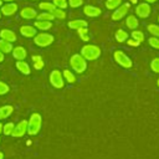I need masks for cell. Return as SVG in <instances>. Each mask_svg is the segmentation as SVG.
<instances>
[{
  "label": "cell",
  "mask_w": 159,
  "mask_h": 159,
  "mask_svg": "<svg viewBox=\"0 0 159 159\" xmlns=\"http://www.w3.org/2000/svg\"><path fill=\"white\" fill-rule=\"evenodd\" d=\"M42 125V117L39 113H32L30 116V119L27 120V134L29 135H36Z\"/></svg>",
  "instance_id": "1"
},
{
  "label": "cell",
  "mask_w": 159,
  "mask_h": 159,
  "mask_svg": "<svg viewBox=\"0 0 159 159\" xmlns=\"http://www.w3.org/2000/svg\"><path fill=\"white\" fill-rule=\"evenodd\" d=\"M81 55L86 61H94L101 56V48L96 45H84L81 50Z\"/></svg>",
  "instance_id": "2"
},
{
  "label": "cell",
  "mask_w": 159,
  "mask_h": 159,
  "mask_svg": "<svg viewBox=\"0 0 159 159\" xmlns=\"http://www.w3.org/2000/svg\"><path fill=\"white\" fill-rule=\"evenodd\" d=\"M70 65H71V68L75 70L77 73H83L87 68V61L83 58L81 53L72 55V57L70 58Z\"/></svg>",
  "instance_id": "3"
},
{
  "label": "cell",
  "mask_w": 159,
  "mask_h": 159,
  "mask_svg": "<svg viewBox=\"0 0 159 159\" xmlns=\"http://www.w3.org/2000/svg\"><path fill=\"white\" fill-rule=\"evenodd\" d=\"M53 36L47 34V32H40V34H36L34 36V42L35 45L40 46V47H47L50 46L52 42H53Z\"/></svg>",
  "instance_id": "4"
},
{
  "label": "cell",
  "mask_w": 159,
  "mask_h": 159,
  "mask_svg": "<svg viewBox=\"0 0 159 159\" xmlns=\"http://www.w3.org/2000/svg\"><path fill=\"white\" fill-rule=\"evenodd\" d=\"M113 58H114V61H116L119 66H122V67H124V68H130V67L133 66L132 60H130L123 51H120V50L114 51V53H113Z\"/></svg>",
  "instance_id": "5"
},
{
  "label": "cell",
  "mask_w": 159,
  "mask_h": 159,
  "mask_svg": "<svg viewBox=\"0 0 159 159\" xmlns=\"http://www.w3.org/2000/svg\"><path fill=\"white\" fill-rule=\"evenodd\" d=\"M50 83L55 88H62L65 86V80H63L62 72H60L58 70H52V72L50 73Z\"/></svg>",
  "instance_id": "6"
},
{
  "label": "cell",
  "mask_w": 159,
  "mask_h": 159,
  "mask_svg": "<svg viewBox=\"0 0 159 159\" xmlns=\"http://www.w3.org/2000/svg\"><path fill=\"white\" fill-rule=\"evenodd\" d=\"M128 10H129V4L128 2H125L123 5H119L117 9H114V11L112 14V20L113 21H118V20L123 19L128 14Z\"/></svg>",
  "instance_id": "7"
},
{
  "label": "cell",
  "mask_w": 159,
  "mask_h": 159,
  "mask_svg": "<svg viewBox=\"0 0 159 159\" xmlns=\"http://www.w3.org/2000/svg\"><path fill=\"white\" fill-rule=\"evenodd\" d=\"M150 11H152V9L148 2H140L135 7V16H138L140 19H145L150 15Z\"/></svg>",
  "instance_id": "8"
},
{
  "label": "cell",
  "mask_w": 159,
  "mask_h": 159,
  "mask_svg": "<svg viewBox=\"0 0 159 159\" xmlns=\"http://www.w3.org/2000/svg\"><path fill=\"white\" fill-rule=\"evenodd\" d=\"M26 132H27V120H21V122H19L15 127H14V130H12V137H15V138H20V137H24L25 134H26Z\"/></svg>",
  "instance_id": "9"
},
{
  "label": "cell",
  "mask_w": 159,
  "mask_h": 159,
  "mask_svg": "<svg viewBox=\"0 0 159 159\" xmlns=\"http://www.w3.org/2000/svg\"><path fill=\"white\" fill-rule=\"evenodd\" d=\"M16 11H17V4L15 2H6L5 5L1 6V10H0L1 15H5V16H11Z\"/></svg>",
  "instance_id": "10"
},
{
  "label": "cell",
  "mask_w": 159,
  "mask_h": 159,
  "mask_svg": "<svg viewBox=\"0 0 159 159\" xmlns=\"http://www.w3.org/2000/svg\"><path fill=\"white\" fill-rule=\"evenodd\" d=\"M20 16L25 20H32V19H36L37 11L31 6H26L22 10H20Z\"/></svg>",
  "instance_id": "11"
},
{
  "label": "cell",
  "mask_w": 159,
  "mask_h": 159,
  "mask_svg": "<svg viewBox=\"0 0 159 159\" xmlns=\"http://www.w3.org/2000/svg\"><path fill=\"white\" fill-rule=\"evenodd\" d=\"M83 14L88 17H97L102 14V10L97 6H92V5H86L83 7Z\"/></svg>",
  "instance_id": "12"
},
{
  "label": "cell",
  "mask_w": 159,
  "mask_h": 159,
  "mask_svg": "<svg viewBox=\"0 0 159 159\" xmlns=\"http://www.w3.org/2000/svg\"><path fill=\"white\" fill-rule=\"evenodd\" d=\"M0 39L12 43V42H15V41H16V34H15L12 30L2 29V30H0Z\"/></svg>",
  "instance_id": "13"
},
{
  "label": "cell",
  "mask_w": 159,
  "mask_h": 159,
  "mask_svg": "<svg viewBox=\"0 0 159 159\" xmlns=\"http://www.w3.org/2000/svg\"><path fill=\"white\" fill-rule=\"evenodd\" d=\"M20 34L25 37H34L36 34H37V30L35 26H31V25H22L20 27Z\"/></svg>",
  "instance_id": "14"
},
{
  "label": "cell",
  "mask_w": 159,
  "mask_h": 159,
  "mask_svg": "<svg viewBox=\"0 0 159 159\" xmlns=\"http://www.w3.org/2000/svg\"><path fill=\"white\" fill-rule=\"evenodd\" d=\"M11 52H12L14 58H16L17 61H22V60H25L26 56H27V52H26V50H25L22 46H16V47H14Z\"/></svg>",
  "instance_id": "15"
},
{
  "label": "cell",
  "mask_w": 159,
  "mask_h": 159,
  "mask_svg": "<svg viewBox=\"0 0 159 159\" xmlns=\"http://www.w3.org/2000/svg\"><path fill=\"white\" fill-rule=\"evenodd\" d=\"M68 27L70 29H73V30H78V29H82V27H87L88 24L86 20H81V19H76V20H71L68 21Z\"/></svg>",
  "instance_id": "16"
},
{
  "label": "cell",
  "mask_w": 159,
  "mask_h": 159,
  "mask_svg": "<svg viewBox=\"0 0 159 159\" xmlns=\"http://www.w3.org/2000/svg\"><path fill=\"white\" fill-rule=\"evenodd\" d=\"M138 25H139V21H138V19H137L135 15H129V16H127V19H125V26H127L129 30H135V29L138 27Z\"/></svg>",
  "instance_id": "17"
},
{
  "label": "cell",
  "mask_w": 159,
  "mask_h": 159,
  "mask_svg": "<svg viewBox=\"0 0 159 159\" xmlns=\"http://www.w3.org/2000/svg\"><path fill=\"white\" fill-rule=\"evenodd\" d=\"M34 26L36 27V30H50L52 27V22L46 20H36Z\"/></svg>",
  "instance_id": "18"
},
{
  "label": "cell",
  "mask_w": 159,
  "mask_h": 159,
  "mask_svg": "<svg viewBox=\"0 0 159 159\" xmlns=\"http://www.w3.org/2000/svg\"><path fill=\"white\" fill-rule=\"evenodd\" d=\"M16 68H17L22 75H30V72H31L29 63L25 62V61H17V62H16Z\"/></svg>",
  "instance_id": "19"
},
{
  "label": "cell",
  "mask_w": 159,
  "mask_h": 159,
  "mask_svg": "<svg viewBox=\"0 0 159 159\" xmlns=\"http://www.w3.org/2000/svg\"><path fill=\"white\" fill-rule=\"evenodd\" d=\"M12 112H14V107L12 106H2V107H0V120L1 119H6Z\"/></svg>",
  "instance_id": "20"
},
{
  "label": "cell",
  "mask_w": 159,
  "mask_h": 159,
  "mask_svg": "<svg viewBox=\"0 0 159 159\" xmlns=\"http://www.w3.org/2000/svg\"><path fill=\"white\" fill-rule=\"evenodd\" d=\"M12 43L11 42H7L5 40H0V51L2 53H10L12 51Z\"/></svg>",
  "instance_id": "21"
},
{
  "label": "cell",
  "mask_w": 159,
  "mask_h": 159,
  "mask_svg": "<svg viewBox=\"0 0 159 159\" xmlns=\"http://www.w3.org/2000/svg\"><path fill=\"white\" fill-rule=\"evenodd\" d=\"M116 40H117L119 43L125 42V41L128 40V34H127V31H124V30H122V29L117 30V32H116Z\"/></svg>",
  "instance_id": "22"
},
{
  "label": "cell",
  "mask_w": 159,
  "mask_h": 159,
  "mask_svg": "<svg viewBox=\"0 0 159 159\" xmlns=\"http://www.w3.org/2000/svg\"><path fill=\"white\" fill-rule=\"evenodd\" d=\"M32 63H34V67H35V70H41L42 67H43V61H42V57L41 56H37V55H34L32 57Z\"/></svg>",
  "instance_id": "23"
},
{
  "label": "cell",
  "mask_w": 159,
  "mask_h": 159,
  "mask_svg": "<svg viewBox=\"0 0 159 159\" xmlns=\"http://www.w3.org/2000/svg\"><path fill=\"white\" fill-rule=\"evenodd\" d=\"M62 76H63V80H66L70 84H72V83H75V82H76V77H75V75H73L70 70H63Z\"/></svg>",
  "instance_id": "24"
},
{
  "label": "cell",
  "mask_w": 159,
  "mask_h": 159,
  "mask_svg": "<svg viewBox=\"0 0 159 159\" xmlns=\"http://www.w3.org/2000/svg\"><path fill=\"white\" fill-rule=\"evenodd\" d=\"M39 7L43 11H48V12H52V10H55V5L52 2H48V1H43V2H40L39 4Z\"/></svg>",
  "instance_id": "25"
},
{
  "label": "cell",
  "mask_w": 159,
  "mask_h": 159,
  "mask_svg": "<svg viewBox=\"0 0 159 159\" xmlns=\"http://www.w3.org/2000/svg\"><path fill=\"white\" fill-rule=\"evenodd\" d=\"M36 19H37V20H46V21H51V20H53L55 17H53V15H52L51 12H48V11H42V12L37 14Z\"/></svg>",
  "instance_id": "26"
},
{
  "label": "cell",
  "mask_w": 159,
  "mask_h": 159,
  "mask_svg": "<svg viewBox=\"0 0 159 159\" xmlns=\"http://www.w3.org/2000/svg\"><path fill=\"white\" fill-rule=\"evenodd\" d=\"M51 14L53 15V17H55V19L63 20V19L66 17V12H65V10L58 9V7H55V10H52V12H51Z\"/></svg>",
  "instance_id": "27"
},
{
  "label": "cell",
  "mask_w": 159,
  "mask_h": 159,
  "mask_svg": "<svg viewBox=\"0 0 159 159\" xmlns=\"http://www.w3.org/2000/svg\"><path fill=\"white\" fill-rule=\"evenodd\" d=\"M120 2H122V0H107L106 1V7L108 10H114L120 5Z\"/></svg>",
  "instance_id": "28"
},
{
  "label": "cell",
  "mask_w": 159,
  "mask_h": 159,
  "mask_svg": "<svg viewBox=\"0 0 159 159\" xmlns=\"http://www.w3.org/2000/svg\"><path fill=\"white\" fill-rule=\"evenodd\" d=\"M130 36H132V39L139 41L140 43L144 41V34H143L142 31H139V30H133L132 34H130Z\"/></svg>",
  "instance_id": "29"
},
{
  "label": "cell",
  "mask_w": 159,
  "mask_h": 159,
  "mask_svg": "<svg viewBox=\"0 0 159 159\" xmlns=\"http://www.w3.org/2000/svg\"><path fill=\"white\" fill-rule=\"evenodd\" d=\"M14 127H15V124L11 123V122L4 124V125H2V133H4L5 135H11V134H12V130H14Z\"/></svg>",
  "instance_id": "30"
},
{
  "label": "cell",
  "mask_w": 159,
  "mask_h": 159,
  "mask_svg": "<svg viewBox=\"0 0 159 159\" xmlns=\"http://www.w3.org/2000/svg\"><path fill=\"white\" fill-rule=\"evenodd\" d=\"M147 30H148V32H149V34H152L153 36H155V37H159V26H158V25L150 24V25H148Z\"/></svg>",
  "instance_id": "31"
},
{
  "label": "cell",
  "mask_w": 159,
  "mask_h": 159,
  "mask_svg": "<svg viewBox=\"0 0 159 159\" xmlns=\"http://www.w3.org/2000/svg\"><path fill=\"white\" fill-rule=\"evenodd\" d=\"M77 32H78L80 37H81L83 41H88V40H89V36H88V30H87V27H82V29H78V30H77Z\"/></svg>",
  "instance_id": "32"
},
{
  "label": "cell",
  "mask_w": 159,
  "mask_h": 159,
  "mask_svg": "<svg viewBox=\"0 0 159 159\" xmlns=\"http://www.w3.org/2000/svg\"><path fill=\"white\" fill-rule=\"evenodd\" d=\"M52 4H53L56 7H58V9H62V10H65V9L68 6V2H67V0H53V1H52Z\"/></svg>",
  "instance_id": "33"
},
{
  "label": "cell",
  "mask_w": 159,
  "mask_h": 159,
  "mask_svg": "<svg viewBox=\"0 0 159 159\" xmlns=\"http://www.w3.org/2000/svg\"><path fill=\"white\" fill-rule=\"evenodd\" d=\"M150 68H152L153 72L159 73V57H155V58L152 60V62H150Z\"/></svg>",
  "instance_id": "34"
},
{
  "label": "cell",
  "mask_w": 159,
  "mask_h": 159,
  "mask_svg": "<svg viewBox=\"0 0 159 159\" xmlns=\"http://www.w3.org/2000/svg\"><path fill=\"white\" fill-rule=\"evenodd\" d=\"M149 45L153 47V48H157V50H159V37H155V36H153V37H149Z\"/></svg>",
  "instance_id": "35"
},
{
  "label": "cell",
  "mask_w": 159,
  "mask_h": 159,
  "mask_svg": "<svg viewBox=\"0 0 159 159\" xmlns=\"http://www.w3.org/2000/svg\"><path fill=\"white\" fill-rule=\"evenodd\" d=\"M67 2L70 5V7L76 9V7H80L83 4V0H67Z\"/></svg>",
  "instance_id": "36"
},
{
  "label": "cell",
  "mask_w": 159,
  "mask_h": 159,
  "mask_svg": "<svg viewBox=\"0 0 159 159\" xmlns=\"http://www.w3.org/2000/svg\"><path fill=\"white\" fill-rule=\"evenodd\" d=\"M9 91H10V87H9V86H7L5 82L0 81V96H2V94H6Z\"/></svg>",
  "instance_id": "37"
},
{
  "label": "cell",
  "mask_w": 159,
  "mask_h": 159,
  "mask_svg": "<svg viewBox=\"0 0 159 159\" xmlns=\"http://www.w3.org/2000/svg\"><path fill=\"white\" fill-rule=\"evenodd\" d=\"M127 43H128L129 46H139V45H140V42H139V41H137V40H134V39L127 40Z\"/></svg>",
  "instance_id": "38"
},
{
  "label": "cell",
  "mask_w": 159,
  "mask_h": 159,
  "mask_svg": "<svg viewBox=\"0 0 159 159\" xmlns=\"http://www.w3.org/2000/svg\"><path fill=\"white\" fill-rule=\"evenodd\" d=\"M4 60H5V58H4V53H2L1 51H0V62H2Z\"/></svg>",
  "instance_id": "39"
},
{
  "label": "cell",
  "mask_w": 159,
  "mask_h": 159,
  "mask_svg": "<svg viewBox=\"0 0 159 159\" xmlns=\"http://www.w3.org/2000/svg\"><path fill=\"white\" fill-rule=\"evenodd\" d=\"M157 0H145V2H148V4H154Z\"/></svg>",
  "instance_id": "40"
},
{
  "label": "cell",
  "mask_w": 159,
  "mask_h": 159,
  "mask_svg": "<svg viewBox=\"0 0 159 159\" xmlns=\"http://www.w3.org/2000/svg\"><path fill=\"white\" fill-rule=\"evenodd\" d=\"M2 125H4V124L0 122V133H2Z\"/></svg>",
  "instance_id": "41"
},
{
  "label": "cell",
  "mask_w": 159,
  "mask_h": 159,
  "mask_svg": "<svg viewBox=\"0 0 159 159\" xmlns=\"http://www.w3.org/2000/svg\"><path fill=\"white\" fill-rule=\"evenodd\" d=\"M0 159H4V153L2 152H0Z\"/></svg>",
  "instance_id": "42"
},
{
  "label": "cell",
  "mask_w": 159,
  "mask_h": 159,
  "mask_svg": "<svg viewBox=\"0 0 159 159\" xmlns=\"http://www.w3.org/2000/svg\"><path fill=\"white\" fill-rule=\"evenodd\" d=\"M130 2L132 4H137V0H130Z\"/></svg>",
  "instance_id": "43"
},
{
  "label": "cell",
  "mask_w": 159,
  "mask_h": 159,
  "mask_svg": "<svg viewBox=\"0 0 159 159\" xmlns=\"http://www.w3.org/2000/svg\"><path fill=\"white\" fill-rule=\"evenodd\" d=\"M1 1H6V2H12V0H1Z\"/></svg>",
  "instance_id": "44"
},
{
  "label": "cell",
  "mask_w": 159,
  "mask_h": 159,
  "mask_svg": "<svg viewBox=\"0 0 159 159\" xmlns=\"http://www.w3.org/2000/svg\"><path fill=\"white\" fill-rule=\"evenodd\" d=\"M1 6H2V1L0 0V7H1Z\"/></svg>",
  "instance_id": "45"
},
{
  "label": "cell",
  "mask_w": 159,
  "mask_h": 159,
  "mask_svg": "<svg viewBox=\"0 0 159 159\" xmlns=\"http://www.w3.org/2000/svg\"><path fill=\"white\" fill-rule=\"evenodd\" d=\"M157 84H158V86H159V80H158V81H157Z\"/></svg>",
  "instance_id": "46"
},
{
  "label": "cell",
  "mask_w": 159,
  "mask_h": 159,
  "mask_svg": "<svg viewBox=\"0 0 159 159\" xmlns=\"http://www.w3.org/2000/svg\"><path fill=\"white\" fill-rule=\"evenodd\" d=\"M0 17H1V12H0Z\"/></svg>",
  "instance_id": "47"
},
{
  "label": "cell",
  "mask_w": 159,
  "mask_h": 159,
  "mask_svg": "<svg viewBox=\"0 0 159 159\" xmlns=\"http://www.w3.org/2000/svg\"><path fill=\"white\" fill-rule=\"evenodd\" d=\"M31 1H36V0H31Z\"/></svg>",
  "instance_id": "48"
},
{
  "label": "cell",
  "mask_w": 159,
  "mask_h": 159,
  "mask_svg": "<svg viewBox=\"0 0 159 159\" xmlns=\"http://www.w3.org/2000/svg\"><path fill=\"white\" fill-rule=\"evenodd\" d=\"M158 20H159V16H158Z\"/></svg>",
  "instance_id": "49"
},
{
  "label": "cell",
  "mask_w": 159,
  "mask_h": 159,
  "mask_svg": "<svg viewBox=\"0 0 159 159\" xmlns=\"http://www.w3.org/2000/svg\"><path fill=\"white\" fill-rule=\"evenodd\" d=\"M0 140H1V139H0Z\"/></svg>",
  "instance_id": "50"
}]
</instances>
